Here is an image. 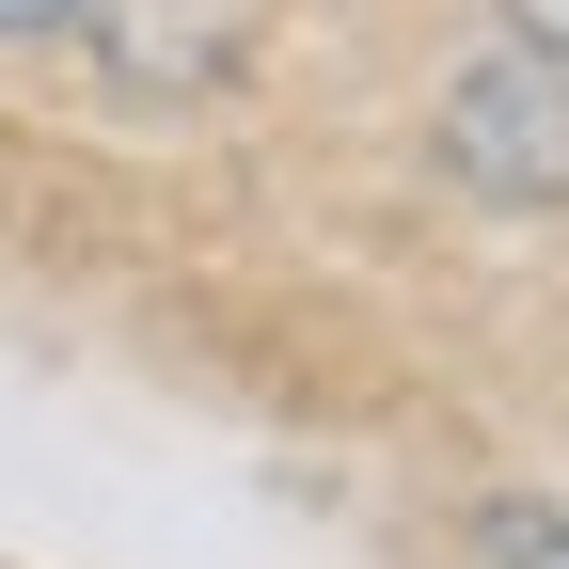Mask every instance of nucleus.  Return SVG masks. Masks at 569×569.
Listing matches in <instances>:
<instances>
[{"label":"nucleus","mask_w":569,"mask_h":569,"mask_svg":"<svg viewBox=\"0 0 569 569\" xmlns=\"http://www.w3.org/2000/svg\"><path fill=\"white\" fill-rule=\"evenodd\" d=\"M507 32H522L538 63H569V0H507Z\"/></svg>","instance_id":"obj_3"},{"label":"nucleus","mask_w":569,"mask_h":569,"mask_svg":"<svg viewBox=\"0 0 569 569\" xmlns=\"http://www.w3.org/2000/svg\"><path fill=\"white\" fill-rule=\"evenodd\" d=\"M475 569H569V507H475Z\"/></svg>","instance_id":"obj_2"},{"label":"nucleus","mask_w":569,"mask_h":569,"mask_svg":"<svg viewBox=\"0 0 569 569\" xmlns=\"http://www.w3.org/2000/svg\"><path fill=\"white\" fill-rule=\"evenodd\" d=\"M443 159H459V190H490V206H569V80H553L538 48L475 63V80L443 96Z\"/></svg>","instance_id":"obj_1"},{"label":"nucleus","mask_w":569,"mask_h":569,"mask_svg":"<svg viewBox=\"0 0 569 569\" xmlns=\"http://www.w3.org/2000/svg\"><path fill=\"white\" fill-rule=\"evenodd\" d=\"M96 0H0V32H80Z\"/></svg>","instance_id":"obj_4"}]
</instances>
